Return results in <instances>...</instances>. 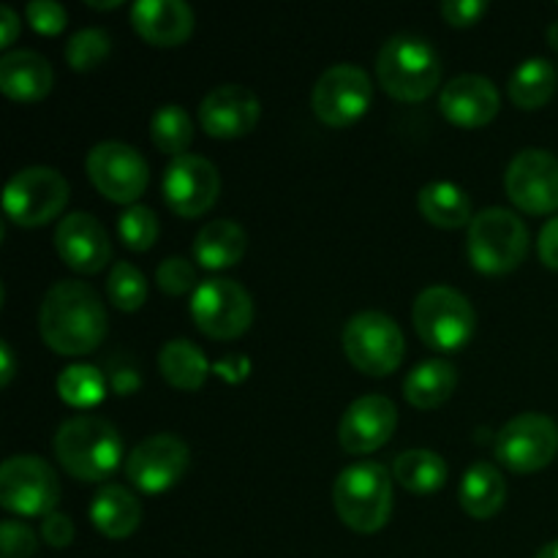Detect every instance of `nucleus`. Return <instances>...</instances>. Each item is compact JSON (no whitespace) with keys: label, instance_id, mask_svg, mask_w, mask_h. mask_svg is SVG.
<instances>
[{"label":"nucleus","instance_id":"nucleus-1","mask_svg":"<svg viewBox=\"0 0 558 558\" xmlns=\"http://www.w3.org/2000/svg\"><path fill=\"white\" fill-rule=\"evenodd\" d=\"M107 308L96 289L82 281H58L44 294L38 330L52 352L65 357L96 352L107 338Z\"/></svg>","mask_w":558,"mask_h":558},{"label":"nucleus","instance_id":"nucleus-2","mask_svg":"<svg viewBox=\"0 0 558 558\" xmlns=\"http://www.w3.org/2000/svg\"><path fill=\"white\" fill-rule=\"evenodd\" d=\"M54 456L74 480L101 483L118 472L123 461V439L109 420L76 414L60 423L54 434Z\"/></svg>","mask_w":558,"mask_h":558},{"label":"nucleus","instance_id":"nucleus-3","mask_svg":"<svg viewBox=\"0 0 558 558\" xmlns=\"http://www.w3.org/2000/svg\"><path fill=\"white\" fill-rule=\"evenodd\" d=\"M381 87L398 101H423L439 87L441 60L434 44L414 33H396L376 58Z\"/></svg>","mask_w":558,"mask_h":558},{"label":"nucleus","instance_id":"nucleus-4","mask_svg":"<svg viewBox=\"0 0 558 558\" xmlns=\"http://www.w3.org/2000/svg\"><path fill=\"white\" fill-rule=\"evenodd\" d=\"M332 501L352 532L376 534L392 515L390 472L376 461L352 463L338 474Z\"/></svg>","mask_w":558,"mask_h":558},{"label":"nucleus","instance_id":"nucleus-5","mask_svg":"<svg viewBox=\"0 0 558 558\" xmlns=\"http://www.w3.org/2000/svg\"><path fill=\"white\" fill-rule=\"evenodd\" d=\"M469 259L485 276L512 272L529 254V229L507 207H485L469 223Z\"/></svg>","mask_w":558,"mask_h":558},{"label":"nucleus","instance_id":"nucleus-6","mask_svg":"<svg viewBox=\"0 0 558 558\" xmlns=\"http://www.w3.org/2000/svg\"><path fill=\"white\" fill-rule=\"evenodd\" d=\"M412 322L425 347L436 352H461L474 338L477 314L466 294L452 287L423 289L412 305Z\"/></svg>","mask_w":558,"mask_h":558},{"label":"nucleus","instance_id":"nucleus-7","mask_svg":"<svg viewBox=\"0 0 558 558\" xmlns=\"http://www.w3.org/2000/svg\"><path fill=\"white\" fill-rule=\"evenodd\" d=\"M343 352L360 374L390 376L403 363L407 338L381 311H360L343 327Z\"/></svg>","mask_w":558,"mask_h":558},{"label":"nucleus","instance_id":"nucleus-8","mask_svg":"<svg viewBox=\"0 0 558 558\" xmlns=\"http://www.w3.org/2000/svg\"><path fill=\"white\" fill-rule=\"evenodd\" d=\"M60 505V480L38 456H14L0 466V507L14 515L47 518Z\"/></svg>","mask_w":558,"mask_h":558},{"label":"nucleus","instance_id":"nucleus-9","mask_svg":"<svg viewBox=\"0 0 558 558\" xmlns=\"http://www.w3.org/2000/svg\"><path fill=\"white\" fill-rule=\"evenodd\" d=\"M69 202V180L52 167L20 169L5 183V216L20 227H44L63 213Z\"/></svg>","mask_w":558,"mask_h":558},{"label":"nucleus","instance_id":"nucleus-10","mask_svg":"<svg viewBox=\"0 0 558 558\" xmlns=\"http://www.w3.org/2000/svg\"><path fill=\"white\" fill-rule=\"evenodd\" d=\"M191 316L205 336L232 341L254 322V300L232 278H207L191 294Z\"/></svg>","mask_w":558,"mask_h":558},{"label":"nucleus","instance_id":"nucleus-11","mask_svg":"<svg viewBox=\"0 0 558 558\" xmlns=\"http://www.w3.org/2000/svg\"><path fill=\"white\" fill-rule=\"evenodd\" d=\"M558 456V425L548 414L523 412L496 436V458L515 474H534Z\"/></svg>","mask_w":558,"mask_h":558},{"label":"nucleus","instance_id":"nucleus-12","mask_svg":"<svg viewBox=\"0 0 558 558\" xmlns=\"http://www.w3.org/2000/svg\"><path fill=\"white\" fill-rule=\"evenodd\" d=\"M87 178L107 199L129 205L145 194L150 167L136 147L125 142H98L85 158Z\"/></svg>","mask_w":558,"mask_h":558},{"label":"nucleus","instance_id":"nucleus-13","mask_svg":"<svg viewBox=\"0 0 558 558\" xmlns=\"http://www.w3.org/2000/svg\"><path fill=\"white\" fill-rule=\"evenodd\" d=\"M371 101H374V87H371L368 71L354 63L330 65L316 80L314 96H311L316 118L332 129H343L363 118Z\"/></svg>","mask_w":558,"mask_h":558},{"label":"nucleus","instance_id":"nucleus-14","mask_svg":"<svg viewBox=\"0 0 558 558\" xmlns=\"http://www.w3.org/2000/svg\"><path fill=\"white\" fill-rule=\"evenodd\" d=\"M507 196L529 216L558 210V158L543 147H526L510 161L505 174Z\"/></svg>","mask_w":558,"mask_h":558},{"label":"nucleus","instance_id":"nucleus-15","mask_svg":"<svg viewBox=\"0 0 558 558\" xmlns=\"http://www.w3.org/2000/svg\"><path fill=\"white\" fill-rule=\"evenodd\" d=\"M191 450L180 436L156 434L142 439L125 456V474L142 494H163L189 472Z\"/></svg>","mask_w":558,"mask_h":558},{"label":"nucleus","instance_id":"nucleus-16","mask_svg":"<svg viewBox=\"0 0 558 558\" xmlns=\"http://www.w3.org/2000/svg\"><path fill=\"white\" fill-rule=\"evenodd\" d=\"M221 194V174L207 158L185 153L169 161L163 172V199L169 210L183 218H196L210 210Z\"/></svg>","mask_w":558,"mask_h":558},{"label":"nucleus","instance_id":"nucleus-17","mask_svg":"<svg viewBox=\"0 0 558 558\" xmlns=\"http://www.w3.org/2000/svg\"><path fill=\"white\" fill-rule=\"evenodd\" d=\"M398 428V409L387 396H363L349 403L338 439L349 456H368L385 447Z\"/></svg>","mask_w":558,"mask_h":558},{"label":"nucleus","instance_id":"nucleus-18","mask_svg":"<svg viewBox=\"0 0 558 558\" xmlns=\"http://www.w3.org/2000/svg\"><path fill=\"white\" fill-rule=\"evenodd\" d=\"M262 118V101L251 87L227 85L213 87L199 104V123L216 140H238L251 134Z\"/></svg>","mask_w":558,"mask_h":558},{"label":"nucleus","instance_id":"nucleus-19","mask_svg":"<svg viewBox=\"0 0 558 558\" xmlns=\"http://www.w3.org/2000/svg\"><path fill=\"white\" fill-rule=\"evenodd\" d=\"M54 248L71 270L85 272V276L101 272L112 259L107 229L90 213H69L60 218L54 229Z\"/></svg>","mask_w":558,"mask_h":558},{"label":"nucleus","instance_id":"nucleus-20","mask_svg":"<svg viewBox=\"0 0 558 558\" xmlns=\"http://www.w3.org/2000/svg\"><path fill=\"white\" fill-rule=\"evenodd\" d=\"M439 109L461 129H480L499 114V90L483 74H461L447 82L439 96Z\"/></svg>","mask_w":558,"mask_h":558},{"label":"nucleus","instance_id":"nucleus-21","mask_svg":"<svg viewBox=\"0 0 558 558\" xmlns=\"http://www.w3.org/2000/svg\"><path fill=\"white\" fill-rule=\"evenodd\" d=\"M131 25L156 47H178L194 33V11L183 0H136L131 5Z\"/></svg>","mask_w":558,"mask_h":558},{"label":"nucleus","instance_id":"nucleus-22","mask_svg":"<svg viewBox=\"0 0 558 558\" xmlns=\"http://www.w3.org/2000/svg\"><path fill=\"white\" fill-rule=\"evenodd\" d=\"M52 82V65L33 49H14L0 58V90L14 101H41Z\"/></svg>","mask_w":558,"mask_h":558},{"label":"nucleus","instance_id":"nucleus-23","mask_svg":"<svg viewBox=\"0 0 558 558\" xmlns=\"http://www.w3.org/2000/svg\"><path fill=\"white\" fill-rule=\"evenodd\" d=\"M90 523L109 539H125L140 529L142 505L123 485H104L90 501Z\"/></svg>","mask_w":558,"mask_h":558},{"label":"nucleus","instance_id":"nucleus-24","mask_svg":"<svg viewBox=\"0 0 558 558\" xmlns=\"http://www.w3.org/2000/svg\"><path fill=\"white\" fill-rule=\"evenodd\" d=\"M245 245H248V238L240 223L229 221V218H216L196 234L194 256L207 270H227L243 259Z\"/></svg>","mask_w":558,"mask_h":558},{"label":"nucleus","instance_id":"nucleus-25","mask_svg":"<svg viewBox=\"0 0 558 558\" xmlns=\"http://www.w3.org/2000/svg\"><path fill=\"white\" fill-rule=\"evenodd\" d=\"M458 499H461V507L469 515L480 518V521H488V518H494L505 507L507 483L494 463L477 461L463 474Z\"/></svg>","mask_w":558,"mask_h":558},{"label":"nucleus","instance_id":"nucleus-26","mask_svg":"<svg viewBox=\"0 0 558 558\" xmlns=\"http://www.w3.org/2000/svg\"><path fill=\"white\" fill-rule=\"evenodd\" d=\"M458 371L450 360H425V363L414 365L409 371L407 381H403V396L414 409H436L456 392Z\"/></svg>","mask_w":558,"mask_h":558},{"label":"nucleus","instance_id":"nucleus-27","mask_svg":"<svg viewBox=\"0 0 558 558\" xmlns=\"http://www.w3.org/2000/svg\"><path fill=\"white\" fill-rule=\"evenodd\" d=\"M425 221L439 229H461L472 223V196L450 180H434L417 196Z\"/></svg>","mask_w":558,"mask_h":558},{"label":"nucleus","instance_id":"nucleus-28","mask_svg":"<svg viewBox=\"0 0 558 558\" xmlns=\"http://www.w3.org/2000/svg\"><path fill=\"white\" fill-rule=\"evenodd\" d=\"M158 368L169 385L185 392L199 390L210 374L205 352L189 338H174V341L163 343L161 352H158Z\"/></svg>","mask_w":558,"mask_h":558},{"label":"nucleus","instance_id":"nucleus-29","mask_svg":"<svg viewBox=\"0 0 558 558\" xmlns=\"http://www.w3.org/2000/svg\"><path fill=\"white\" fill-rule=\"evenodd\" d=\"M556 69L548 58H529L512 71L510 82H507V93H510L512 104L521 109H539L554 98L556 93Z\"/></svg>","mask_w":558,"mask_h":558},{"label":"nucleus","instance_id":"nucleus-30","mask_svg":"<svg viewBox=\"0 0 558 558\" xmlns=\"http://www.w3.org/2000/svg\"><path fill=\"white\" fill-rule=\"evenodd\" d=\"M447 474H450V469H447L445 458L434 450H407L392 463V477L403 488L420 496L436 494V490L445 488Z\"/></svg>","mask_w":558,"mask_h":558},{"label":"nucleus","instance_id":"nucleus-31","mask_svg":"<svg viewBox=\"0 0 558 558\" xmlns=\"http://www.w3.org/2000/svg\"><path fill=\"white\" fill-rule=\"evenodd\" d=\"M150 140L167 156H185L194 142V120L180 104H163L150 118Z\"/></svg>","mask_w":558,"mask_h":558},{"label":"nucleus","instance_id":"nucleus-32","mask_svg":"<svg viewBox=\"0 0 558 558\" xmlns=\"http://www.w3.org/2000/svg\"><path fill=\"white\" fill-rule=\"evenodd\" d=\"M58 392L69 407L90 409L104 401L107 379L96 365H71L58 376Z\"/></svg>","mask_w":558,"mask_h":558},{"label":"nucleus","instance_id":"nucleus-33","mask_svg":"<svg viewBox=\"0 0 558 558\" xmlns=\"http://www.w3.org/2000/svg\"><path fill=\"white\" fill-rule=\"evenodd\" d=\"M107 294L109 303H112L114 308L125 311V314H134V311H140L147 300V278L142 276L140 267H134L131 262H118V265L109 270Z\"/></svg>","mask_w":558,"mask_h":558},{"label":"nucleus","instance_id":"nucleus-34","mask_svg":"<svg viewBox=\"0 0 558 558\" xmlns=\"http://www.w3.org/2000/svg\"><path fill=\"white\" fill-rule=\"evenodd\" d=\"M112 52V36L101 27H82L65 44V63L74 71H93Z\"/></svg>","mask_w":558,"mask_h":558},{"label":"nucleus","instance_id":"nucleus-35","mask_svg":"<svg viewBox=\"0 0 558 558\" xmlns=\"http://www.w3.org/2000/svg\"><path fill=\"white\" fill-rule=\"evenodd\" d=\"M118 234L131 251H147L158 240V216L145 205H131L120 213Z\"/></svg>","mask_w":558,"mask_h":558},{"label":"nucleus","instance_id":"nucleus-36","mask_svg":"<svg viewBox=\"0 0 558 558\" xmlns=\"http://www.w3.org/2000/svg\"><path fill=\"white\" fill-rule=\"evenodd\" d=\"M156 283L167 294H185L199 287L196 283L194 265L189 259H183V256H169V259H163L156 270Z\"/></svg>","mask_w":558,"mask_h":558},{"label":"nucleus","instance_id":"nucleus-37","mask_svg":"<svg viewBox=\"0 0 558 558\" xmlns=\"http://www.w3.org/2000/svg\"><path fill=\"white\" fill-rule=\"evenodd\" d=\"M38 550L36 532L22 521L0 523V554L3 558H31Z\"/></svg>","mask_w":558,"mask_h":558},{"label":"nucleus","instance_id":"nucleus-38","mask_svg":"<svg viewBox=\"0 0 558 558\" xmlns=\"http://www.w3.org/2000/svg\"><path fill=\"white\" fill-rule=\"evenodd\" d=\"M25 16L33 31L44 33V36H58L65 27V22H69V11L58 0H31Z\"/></svg>","mask_w":558,"mask_h":558},{"label":"nucleus","instance_id":"nucleus-39","mask_svg":"<svg viewBox=\"0 0 558 558\" xmlns=\"http://www.w3.org/2000/svg\"><path fill=\"white\" fill-rule=\"evenodd\" d=\"M488 11V0H445L441 14L452 27H472Z\"/></svg>","mask_w":558,"mask_h":558},{"label":"nucleus","instance_id":"nucleus-40","mask_svg":"<svg viewBox=\"0 0 558 558\" xmlns=\"http://www.w3.org/2000/svg\"><path fill=\"white\" fill-rule=\"evenodd\" d=\"M41 537L49 548H69L74 543V521L63 512H52V515L44 518Z\"/></svg>","mask_w":558,"mask_h":558},{"label":"nucleus","instance_id":"nucleus-41","mask_svg":"<svg viewBox=\"0 0 558 558\" xmlns=\"http://www.w3.org/2000/svg\"><path fill=\"white\" fill-rule=\"evenodd\" d=\"M537 251H539V259H543L545 267L558 270V216L550 218V221L539 229Z\"/></svg>","mask_w":558,"mask_h":558},{"label":"nucleus","instance_id":"nucleus-42","mask_svg":"<svg viewBox=\"0 0 558 558\" xmlns=\"http://www.w3.org/2000/svg\"><path fill=\"white\" fill-rule=\"evenodd\" d=\"M16 33H20V14L11 5H0V41H3V47L14 44Z\"/></svg>","mask_w":558,"mask_h":558},{"label":"nucleus","instance_id":"nucleus-43","mask_svg":"<svg viewBox=\"0 0 558 558\" xmlns=\"http://www.w3.org/2000/svg\"><path fill=\"white\" fill-rule=\"evenodd\" d=\"M109 385H112L120 396H129V392H134L136 387H140V374L131 368H118L109 374Z\"/></svg>","mask_w":558,"mask_h":558},{"label":"nucleus","instance_id":"nucleus-44","mask_svg":"<svg viewBox=\"0 0 558 558\" xmlns=\"http://www.w3.org/2000/svg\"><path fill=\"white\" fill-rule=\"evenodd\" d=\"M14 371H16V360L14 352H11L9 343H0V385L9 387L11 379H14Z\"/></svg>","mask_w":558,"mask_h":558},{"label":"nucleus","instance_id":"nucleus-45","mask_svg":"<svg viewBox=\"0 0 558 558\" xmlns=\"http://www.w3.org/2000/svg\"><path fill=\"white\" fill-rule=\"evenodd\" d=\"M90 9H118V5H123V0H85Z\"/></svg>","mask_w":558,"mask_h":558},{"label":"nucleus","instance_id":"nucleus-46","mask_svg":"<svg viewBox=\"0 0 558 558\" xmlns=\"http://www.w3.org/2000/svg\"><path fill=\"white\" fill-rule=\"evenodd\" d=\"M534 558H558V539H554V543H548L545 548H539V554Z\"/></svg>","mask_w":558,"mask_h":558},{"label":"nucleus","instance_id":"nucleus-47","mask_svg":"<svg viewBox=\"0 0 558 558\" xmlns=\"http://www.w3.org/2000/svg\"><path fill=\"white\" fill-rule=\"evenodd\" d=\"M545 36H548V44H550V47H554L556 52H558V20H556V22H550V25H548V33H545Z\"/></svg>","mask_w":558,"mask_h":558}]
</instances>
